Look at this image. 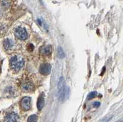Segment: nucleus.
Returning a JSON list of instances; mask_svg holds the SVG:
<instances>
[{"mask_svg":"<svg viewBox=\"0 0 123 122\" xmlns=\"http://www.w3.org/2000/svg\"><path fill=\"white\" fill-rule=\"evenodd\" d=\"M18 116L15 113H10L6 116L5 122H18Z\"/></svg>","mask_w":123,"mask_h":122,"instance_id":"7","label":"nucleus"},{"mask_svg":"<svg viewBox=\"0 0 123 122\" xmlns=\"http://www.w3.org/2000/svg\"><path fill=\"white\" fill-rule=\"evenodd\" d=\"M15 36L20 40H25L28 38V34L25 28L18 27L15 30Z\"/></svg>","mask_w":123,"mask_h":122,"instance_id":"3","label":"nucleus"},{"mask_svg":"<svg viewBox=\"0 0 123 122\" xmlns=\"http://www.w3.org/2000/svg\"><path fill=\"white\" fill-rule=\"evenodd\" d=\"M45 101H44V98L43 94H41L39 97L38 98V102H37V107L39 110H42L44 106Z\"/></svg>","mask_w":123,"mask_h":122,"instance_id":"8","label":"nucleus"},{"mask_svg":"<svg viewBox=\"0 0 123 122\" xmlns=\"http://www.w3.org/2000/svg\"><path fill=\"white\" fill-rule=\"evenodd\" d=\"M57 54L59 58H63L65 57L64 52H63V50H62V49L60 47H59V48L57 49Z\"/></svg>","mask_w":123,"mask_h":122,"instance_id":"12","label":"nucleus"},{"mask_svg":"<svg viewBox=\"0 0 123 122\" xmlns=\"http://www.w3.org/2000/svg\"><path fill=\"white\" fill-rule=\"evenodd\" d=\"M10 65L15 71H18L24 65V60L21 57L14 56L10 60Z\"/></svg>","mask_w":123,"mask_h":122,"instance_id":"2","label":"nucleus"},{"mask_svg":"<svg viewBox=\"0 0 123 122\" xmlns=\"http://www.w3.org/2000/svg\"><path fill=\"white\" fill-rule=\"evenodd\" d=\"M22 88L25 92H31L34 90V85L31 82H25L22 84Z\"/></svg>","mask_w":123,"mask_h":122,"instance_id":"6","label":"nucleus"},{"mask_svg":"<svg viewBox=\"0 0 123 122\" xmlns=\"http://www.w3.org/2000/svg\"><path fill=\"white\" fill-rule=\"evenodd\" d=\"M51 71V66L49 64L45 63L41 65L39 68V72L43 75H48Z\"/></svg>","mask_w":123,"mask_h":122,"instance_id":"5","label":"nucleus"},{"mask_svg":"<svg viewBox=\"0 0 123 122\" xmlns=\"http://www.w3.org/2000/svg\"><path fill=\"white\" fill-rule=\"evenodd\" d=\"M40 52L42 54L45 55H49L50 53V52H51V47L49 46H44V47H41L40 49Z\"/></svg>","mask_w":123,"mask_h":122,"instance_id":"9","label":"nucleus"},{"mask_svg":"<svg viewBox=\"0 0 123 122\" xmlns=\"http://www.w3.org/2000/svg\"><path fill=\"white\" fill-rule=\"evenodd\" d=\"M100 105V104L99 102H95V103L93 104V105H94V107H99Z\"/></svg>","mask_w":123,"mask_h":122,"instance_id":"14","label":"nucleus"},{"mask_svg":"<svg viewBox=\"0 0 123 122\" xmlns=\"http://www.w3.org/2000/svg\"><path fill=\"white\" fill-rule=\"evenodd\" d=\"M68 88L65 87L64 79L61 77L58 84V97L62 102L65 100L66 98L68 96Z\"/></svg>","mask_w":123,"mask_h":122,"instance_id":"1","label":"nucleus"},{"mask_svg":"<svg viewBox=\"0 0 123 122\" xmlns=\"http://www.w3.org/2000/svg\"><path fill=\"white\" fill-rule=\"evenodd\" d=\"M3 45H4V47L6 50H9V49H11L12 47H13V46H14V42L11 39H7L4 41Z\"/></svg>","mask_w":123,"mask_h":122,"instance_id":"10","label":"nucleus"},{"mask_svg":"<svg viewBox=\"0 0 123 122\" xmlns=\"http://www.w3.org/2000/svg\"><path fill=\"white\" fill-rule=\"evenodd\" d=\"M27 122H38V116L36 115H31L28 117Z\"/></svg>","mask_w":123,"mask_h":122,"instance_id":"11","label":"nucleus"},{"mask_svg":"<svg viewBox=\"0 0 123 122\" xmlns=\"http://www.w3.org/2000/svg\"><path fill=\"white\" fill-rule=\"evenodd\" d=\"M22 108L25 110H28L31 108V99L29 97H25L22 99L20 103Z\"/></svg>","mask_w":123,"mask_h":122,"instance_id":"4","label":"nucleus"},{"mask_svg":"<svg viewBox=\"0 0 123 122\" xmlns=\"http://www.w3.org/2000/svg\"><path fill=\"white\" fill-rule=\"evenodd\" d=\"M97 95V92H92L89 94L88 96H87V99H91L95 97Z\"/></svg>","mask_w":123,"mask_h":122,"instance_id":"13","label":"nucleus"}]
</instances>
